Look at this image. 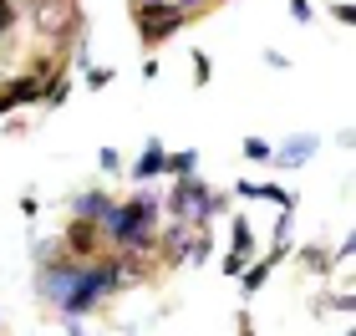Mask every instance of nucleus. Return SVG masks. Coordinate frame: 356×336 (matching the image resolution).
Wrapping results in <instances>:
<instances>
[{
    "mask_svg": "<svg viewBox=\"0 0 356 336\" xmlns=\"http://www.w3.org/2000/svg\"><path fill=\"white\" fill-rule=\"evenodd\" d=\"M188 61H193V82H199V87H204V82H209V77H214V61H209L204 51H193Z\"/></svg>",
    "mask_w": 356,
    "mask_h": 336,
    "instance_id": "a211bd4d",
    "label": "nucleus"
},
{
    "mask_svg": "<svg viewBox=\"0 0 356 336\" xmlns=\"http://www.w3.org/2000/svg\"><path fill=\"white\" fill-rule=\"evenodd\" d=\"M168 173H173V179H193V173H199V153H193V148L168 153Z\"/></svg>",
    "mask_w": 356,
    "mask_h": 336,
    "instance_id": "9b49d317",
    "label": "nucleus"
},
{
    "mask_svg": "<svg viewBox=\"0 0 356 336\" xmlns=\"http://www.w3.org/2000/svg\"><path fill=\"white\" fill-rule=\"evenodd\" d=\"M209 250H214V239H209V230L199 224V234H193V245H188V255H184V265H204V260H209Z\"/></svg>",
    "mask_w": 356,
    "mask_h": 336,
    "instance_id": "f8f14e48",
    "label": "nucleus"
},
{
    "mask_svg": "<svg viewBox=\"0 0 356 336\" xmlns=\"http://www.w3.org/2000/svg\"><path fill=\"white\" fill-rule=\"evenodd\" d=\"M239 336H254V326H250V311H239Z\"/></svg>",
    "mask_w": 356,
    "mask_h": 336,
    "instance_id": "b1692460",
    "label": "nucleus"
},
{
    "mask_svg": "<svg viewBox=\"0 0 356 336\" xmlns=\"http://www.w3.org/2000/svg\"><path fill=\"white\" fill-rule=\"evenodd\" d=\"M127 173H133V184H153V179H163V173H168V148H163L158 138H148V143H143V158H138V163L127 168Z\"/></svg>",
    "mask_w": 356,
    "mask_h": 336,
    "instance_id": "20e7f679",
    "label": "nucleus"
},
{
    "mask_svg": "<svg viewBox=\"0 0 356 336\" xmlns=\"http://www.w3.org/2000/svg\"><path fill=\"white\" fill-rule=\"evenodd\" d=\"M290 21H296V26H311V21H316V6H311V0H290Z\"/></svg>",
    "mask_w": 356,
    "mask_h": 336,
    "instance_id": "f3484780",
    "label": "nucleus"
},
{
    "mask_svg": "<svg viewBox=\"0 0 356 336\" xmlns=\"http://www.w3.org/2000/svg\"><path fill=\"white\" fill-rule=\"evenodd\" d=\"M61 331L67 336H87V316H61Z\"/></svg>",
    "mask_w": 356,
    "mask_h": 336,
    "instance_id": "aec40b11",
    "label": "nucleus"
},
{
    "mask_svg": "<svg viewBox=\"0 0 356 336\" xmlns=\"http://www.w3.org/2000/svg\"><path fill=\"white\" fill-rule=\"evenodd\" d=\"M331 15H336L341 26H356V6H351V0H336V6H331Z\"/></svg>",
    "mask_w": 356,
    "mask_h": 336,
    "instance_id": "6ab92c4d",
    "label": "nucleus"
},
{
    "mask_svg": "<svg viewBox=\"0 0 356 336\" xmlns=\"http://www.w3.org/2000/svg\"><path fill=\"white\" fill-rule=\"evenodd\" d=\"M234 194H239V199H265V204H280V209H296V204H300V194H296V189L260 184V179H239V184H234Z\"/></svg>",
    "mask_w": 356,
    "mask_h": 336,
    "instance_id": "39448f33",
    "label": "nucleus"
},
{
    "mask_svg": "<svg viewBox=\"0 0 356 336\" xmlns=\"http://www.w3.org/2000/svg\"><path fill=\"white\" fill-rule=\"evenodd\" d=\"M26 6H41V0H21V10H26Z\"/></svg>",
    "mask_w": 356,
    "mask_h": 336,
    "instance_id": "393cba45",
    "label": "nucleus"
},
{
    "mask_svg": "<svg viewBox=\"0 0 356 336\" xmlns=\"http://www.w3.org/2000/svg\"><path fill=\"white\" fill-rule=\"evenodd\" d=\"M31 260L56 265V260H67V245H61V239H31Z\"/></svg>",
    "mask_w": 356,
    "mask_h": 336,
    "instance_id": "9d476101",
    "label": "nucleus"
},
{
    "mask_svg": "<svg viewBox=\"0 0 356 336\" xmlns=\"http://www.w3.org/2000/svg\"><path fill=\"white\" fill-rule=\"evenodd\" d=\"M21 214L36 219V214H41V199H36V194H21Z\"/></svg>",
    "mask_w": 356,
    "mask_h": 336,
    "instance_id": "4be33fe9",
    "label": "nucleus"
},
{
    "mask_svg": "<svg viewBox=\"0 0 356 336\" xmlns=\"http://www.w3.org/2000/svg\"><path fill=\"white\" fill-rule=\"evenodd\" d=\"M229 239H234V250H229V255H239V260H254V230H250V219H245V214L229 224Z\"/></svg>",
    "mask_w": 356,
    "mask_h": 336,
    "instance_id": "6e6552de",
    "label": "nucleus"
},
{
    "mask_svg": "<svg viewBox=\"0 0 356 336\" xmlns=\"http://www.w3.org/2000/svg\"><path fill=\"white\" fill-rule=\"evenodd\" d=\"M245 158L250 163H270V143L265 138H245Z\"/></svg>",
    "mask_w": 356,
    "mask_h": 336,
    "instance_id": "dca6fc26",
    "label": "nucleus"
},
{
    "mask_svg": "<svg viewBox=\"0 0 356 336\" xmlns=\"http://www.w3.org/2000/svg\"><path fill=\"white\" fill-rule=\"evenodd\" d=\"M72 97V67H61L56 77H46V92H41V107L46 112H56L61 102H67Z\"/></svg>",
    "mask_w": 356,
    "mask_h": 336,
    "instance_id": "0eeeda50",
    "label": "nucleus"
},
{
    "mask_svg": "<svg viewBox=\"0 0 356 336\" xmlns=\"http://www.w3.org/2000/svg\"><path fill=\"white\" fill-rule=\"evenodd\" d=\"M122 336H138V331H122Z\"/></svg>",
    "mask_w": 356,
    "mask_h": 336,
    "instance_id": "bb28decb",
    "label": "nucleus"
},
{
    "mask_svg": "<svg viewBox=\"0 0 356 336\" xmlns=\"http://www.w3.org/2000/svg\"><path fill=\"white\" fill-rule=\"evenodd\" d=\"M290 255H300V265L311 270V275H326V270L336 265V255H326L321 245H300V250H290Z\"/></svg>",
    "mask_w": 356,
    "mask_h": 336,
    "instance_id": "1a4fd4ad",
    "label": "nucleus"
},
{
    "mask_svg": "<svg viewBox=\"0 0 356 336\" xmlns=\"http://www.w3.org/2000/svg\"><path fill=\"white\" fill-rule=\"evenodd\" d=\"M97 168H102L107 179H118V173H127V163H122V153H118V148H102V153H97Z\"/></svg>",
    "mask_w": 356,
    "mask_h": 336,
    "instance_id": "ddd939ff",
    "label": "nucleus"
},
{
    "mask_svg": "<svg viewBox=\"0 0 356 336\" xmlns=\"http://www.w3.org/2000/svg\"><path fill=\"white\" fill-rule=\"evenodd\" d=\"M0 326H6V311H0Z\"/></svg>",
    "mask_w": 356,
    "mask_h": 336,
    "instance_id": "a878e982",
    "label": "nucleus"
},
{
    "mask_svg": "<svg viewBox=\"0 0 356 336\" xmlns=\"http://www.w3.org/2000/svg\"><path fill=\"white\" fill-rule=\"evenodd\" d=\"M26 15H31V26H36V36L56 41V46L82 31V6H76V0H41V6H26Z\"/></svg>",
    "mask_w": 356,
    "mask_h": 336,
    "instance_id": "f03ea898",
    "label": "nucleus"
},
{
    "mask_svg": "<svg viewBox=\"0 0 356 336\" xmlns=\"http://www.w3.org/2000/svg\"><path fill=\"white\" fill-rule=\"evenodd\" d=\"M168 6H173V10H184V15H188V21H193V10H204V6H214V0H168Z\"/></svg>",
    "mask_w": 356,
    "mask_h": 336,
    "instance_id": "412c9836",
    "label": "nucleus"
},
{
    "mask_svg": "<svg viewBox=\"0 0 356 336\" xmlns=\"http://www.w3.org/2000/svg\"><path fill=\"white\" fill-rule=\"evenodd\" d=\"M316 153H321V133H290L280 148H270V163L275 168H305Z\"/></svg>",
    "mask_w": 356,
    "mask_h": 336,
    "instance_id": "7ed1b4c3",
    "label": "nucleus"
},
{
    "mask_svg": "<svg viewBox=\"0 0 356 336\" xmlns=\"http://www.w3.org/2000/svg\"><path fill=\"white\" fill-rule=\"evenodd\" d=\"M163 214L178 224H209V219L229 214V199L214 194L209 184H199V173H193V179H173V189L163 194Z\"/></svg>",
    "mask_w": 356,
    "mask_h": 336,
    "instance_id": "f257e3e1",
    "label": "nucleus"
},
{
    "mask_svg": "<svg viewBox=\"0 0 356 336\" xmlns=\"http://www.w3.org/2000/svg\"><path fill=\"white\" fill-rule=\"evenodd\" d=\"M15 21H21V6H15V0H0V36H10Z\"/></svg>",
    "mask_w": 356,
    "mask_h": 336,
    "instance_id": "4468645a",
    "label": "nucleus"
},
{
    "mask_svg": "<svg viewBox=\"0 0 356 336\" xmlns=\"http://www.w3.org/2000/svg\"><path fill=\"white\" fill-rule=\"evenodd\" d=\"M219 265H224V275H239V270H245L250 260H239V255H224V260H219Z\"/></svg>",
    "mask_w": 356,
    "mask_h": 336,
    "instance_id": "5701e85b",
    "label": "nucleus"
},
{
    "mask_svg": "<svg viewBox=\"0 0 356 336\" xmlns=\"http://www.w3.org/2000/svg\"><path fill=\"white\" fill-rule=\"evenodd\" d=\"M107 209H112V194H102V189H76V194H72V219L97 224Z\"/></svg>",
    "mask_w": 356,
    "mask_h": 336,
    "instance_id": "423d86ee",
    "label": "nucleus"
},
{
    "mask_svg": "<svg viewBox=\"0 0 356 336\" xmlns=\"http://www.w3.org/2000/svg\"><path fill=\"white\" fill-rule=\"evenodd\" d=\"M112 77H118V72H112V67H87V72H82V82H87L92 92H102V87L112 82Z\"/></svg>",
    "mask_w": 356,
    "mask_h": 336,
    "instance_id": "2eb2a0df",
    "label": "nucleus"
}]
</instances>
